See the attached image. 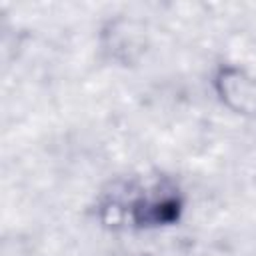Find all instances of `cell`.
Instances as JSON below:
<instances>
[{
	"label": "cell",
	"mask_w": 256,
	"mask_h": 256,
	"mask_svg": "<svg viewBox=\"0 0 256 256\" xmlns=\"http://www.w3.org/2000/svg\"><path fill=\"white\" fill-rule=\"evenodd\" d=\"M184 202L178 192H152L138 196L130 204V218L138 228H160L176 224L182 216Z\"/></svg>",
	"instance_id": "cell-1"
}]
</instances>
